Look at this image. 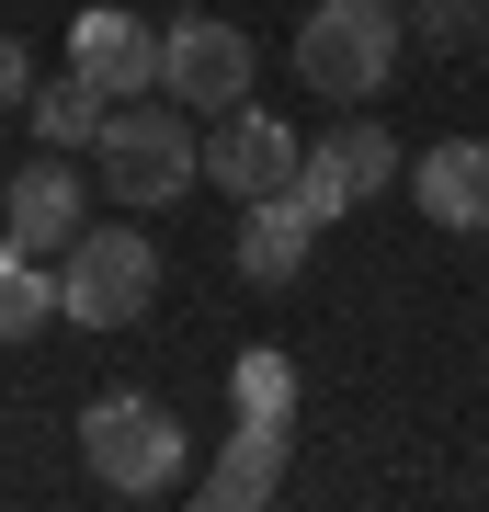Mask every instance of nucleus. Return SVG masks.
<instances>
[{"label": "nucleus", "instance_id": "20e7f679", "mask_svg": "<svg viewBox=\"0 0 489 512\" xmlns=\"http://www.w3.org/2000/svg\"><path fill=\"white\" fill-rule=\"evenodd\" d=\"M57 296H69L80 330H137L160 308V239L148 228H80L57 251Z\"/></svg>", "mask_w": 489, "mask_h": 512}, {"label": "nucleus", "instance_id": "f257e3e1", "mask_svg": "<svg viewBox=\"0 0 489 512\" xmlns=\"http://www.w3.org/2000/svg\"><path fill=\"white\" fill-rule=\"evenodd\" d=\"M399 57H410V12L399 0H308V23H296V80L319 103H342V114L376 103L399 80Z\"/></svg>", "mask_w": 489, "mask_h": 512}, {"label": "nucleus", "instance_id": "6e6552de", "mask_svg": "<svg viewBox=\"0 0 489 512\" xmlns=\"http://www.w3.org/2000/svg\"><path fill=\"white\" fill-rule=\"evenodd\" d=\"M69 69H80L103 103L160 92V23H137V12H80V23H69Z\"/></svg>", "mask_w": 489, "mask_h": 512}, {"label": "nucleus", "instance_id": "f3484780", "mask_svg": "<svg viewBox=\"0 0 489 512\" xmlns=\"http://www.w3.org/2000/svg\"><path fill=\"white\" fill-rule=\"evenodd\" d=\"M0 183H12V171H0Z\"/></svg>", "mask_w": 489, "mask_h": 512}, {"label": "nucleus", "instance_id": "9d476101", "mask_svg": "<svg viewBox=\"0 0 489 512\" xmlns=\"http://www.w3.org/2000/svg\"><path fill=\"white\" fill-rule=\"evenodd\" d=\"M296 421H239V433L217 444V467H205L194 478V501L205 512H251V501H273V490H285V456H296Z\"/></svg>", "mask_w": 489, "mask_h": 512}, {"label": "nucleus", "instance_id": "4468645a", "mask_svg": "<svg viewBox=\"0 0 489 512\" xmlns=\"http://www.w3.org/2000/svg\"><path fill=\"white\" fill-rule=\"evenodd\" d=\"M228 399H239V421H296V365H285V353H239V365H228Z\"/></svg>", "mask_w": 489, "mask_h": 512}, {"label": "nucleus", "instance_id": "0eeeda50", "mask_svg": "<svg viewBox=\"0 0 489 512\" xmlns=\"http://www.w3.org/2000/svg\"><path fill=\"white\" fill-rule=\"evenodd\" d=\"M296 160H308V148H296V126H285V114H262V103H228L217 137H205V183H228L239 205H251V194H285Z\"/></svg>", "mask_w": 489, "mask_h": 512}, {"label": "nucleus", "instance_id": "1a4fd4ad", "mask_svg": "<svg viewBox=\"0 0 489 512\" xmlns=\"http://www.w3.org/2000/svg\"><path fill=\"white\" fill-rule=\"evenodd\" d=\"M410 205H421L444 239L489 228V137H444V148H421V160H410Z\"/></svg>", "mask_w": 489, "mask_h": 512}, {"label": "nucleus", "instance_id": "f03ea898", "mask_svg": "<svg viewBox=\"0 0 489 512\" xmlns=\"http://www.w3.org/2000/svg\"><path fill=\"white\" fill-rule=\"evenodd\" d=\"M91 171H103V194L114 205H171L182 183L205 171V137H194V114H182L171 92H137V103H114L103 114V137H91Z\"/></svg>", "mask_w": 489, "mask_h": 512}, {"label": "nucleus", "instance_id": "9b49d317", "mask_svg": "<svg viewBox=\"0 0 489 512\" xmlns=\"http://www.w3.org/2000/svg\"><path fill=\"white\" fill-rule=\"evenodd\" d=\"M308 239H319V217L296 194H251V217H239V274L251 285H296L308 274Z\"/></svg>", "mask_w": 489, "mask_h": 512}, {"label": "nucleus", "instance_id": "39448f33", "mask_svg": "<svg viewBox=\"0 0 489 512\" xmlns=\"http://www.w3.org/2000/svg\"><path fill=\"white\" fill-rule=\"evenodd\" d=\"M251 35H239L228 12H182V23H160V92L182 103V114H228V103H251Z\"/></svg>", "mask_w": 489, "mask_h": 512}, {"label": "nucleus", "instance_id": "a211bd4d", "mask_svg": "<svg viewBox=\"0 0 489 512\" xmlns=\"http://www.w3.org/2000/svg\"><path fill=\"white\" fill-rule=\"evenodd\" d=\"M478 239H489V228H478Z\"/></svg>", "mask_w": 489, "mask_h": 512}, {"label": "nucleus", "instance_id": "dca6fc26", "mask_svg": "<svg viewBox=\"0 0 489 512\" xmlns=\"http://www.w3.org/2000/svg\"><path fill=\"white\" fill-rule=\"evenodd\" d=\"M23 103H35V57H23L12 35H0V126H12V114H23Z\"/></svg>", "mask_w": 489, "mask_h": 512}, {"label": "nucleus", "instance_id": "ddd939ff", "mask_svg": "<svg viewBox=\"0 0 489 512\" xmlns=\"http://www.w3.org/2000/svg\"><path fill=\"white\" fill-rule=\"evenodd\" d=\"M103 92H91V80L69 69V80H35V103H23V126H35V148H91L103 137Z\"/></svg>", "mask_w": 489, "mask_h": 512}, {"label": "nucleus", "instance_id": "2eb2a0df", "mask_svg": "<svg viewBox=\"0 0 489 512\" xmlns=\"http://www.w3.org/2000/svg\"><path fill=\"white\" fill-rule=\"evenodd\" d=\"M478 35H489V0H410V46L455 57V46H478Z\"/></svg>", "mask_w": 489, "mask_h": 512}, {"label": "nucleus", "instance_id": "f8f14e48", "mask_svg": "<svg viewBox=\"0 0 489 512\" xmlns=\"http://www.w3.org/2000/svg\"><path fill=\"white\" fill-rule=\"evenodd\" d=\"M69 319V296H57V262L23 251V239H0V342H46V330Z\"/></svg>", "mask_w": 489, "mask_h": 512}, {"label": "nucleus", "instance_id": "7ed1b4c3", "mask_svg": "<svg viewBox=\"0 0 489 512\" xmlns=\"http://www.w3.org/2000/svg\"><path fill=\"white\" fill-rule=\"evenodd\" d=\"M182 410H160L148 387H103V399L80 410V456H91V490H114V501H160L182 490Z\"/></svg>", "mask_w": 489, "mask_h": 512}, {"label": "nucleus", "instance_id": "423d86ee", "mask_svg": "<svg viewBox=\"0 0 489 512\" xmlns=\"http://www.w3.org/2000/svg\"><path fill=\"white\" fill-rule=\"evenodd\" d=\"M91 228V194H80V148H46V160H23L12 183H0V239H23V251H69Z\"/></svg>", "mask_w": 489, "mask_h": 512}]
</instances>
